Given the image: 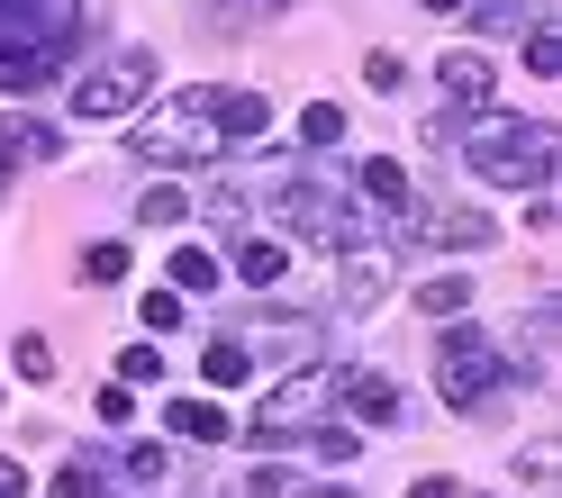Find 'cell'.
<instances>
[{"instance_id": "13", "label": "cell", "mask_w": 562, "mask_h": 498, "mask_svg": "<svg viewBox=\"0 0 562 498\" xmlns=\"http://www.w3.org/2000/svg\"><path fill=\"white\" fill-rule=\"evenodd\" d=\"M227 272L245 281V291H272V281L291 272V245H281V236H236L227 245Z\"/></svg>"}, {"instance_id": "4", "label": "cell", "mask_w": 562, "mask_h": 498, "mask_svg": "<svg viewBox=\"0 0 562 498\" xmlns=\"http://www.w3.org/2000/svg\"><path fill=\"white\" fill-rule=\"evenodd\" d=\"M272 218H281V227H300V236H318V245H336V254H345V245H372V236H381V227H372L336 182H308V172H291V163L272 172Z\"/></svg>"}, {"instance_id": "3", "label": "cell", "mask_w": 562, "mask_h": 498, "mask_svg": "<svg viewBox=\"0 0 562 498\" xmlns=\"http://www.w3.org/2000/svg\"><path fill=\"white\" fill-rule=\"evenodd\" d=\"M463 163L481 172L490 191H526V200H536V191L553 182V163H562V127H553V118L490 110V118H472V136H463Z\"/></svg>"}, {"instance_id": "23", "label": "cell", "mask_w": 562, "mask_h": 498, "mask_svg": "<svg viewBox=\"0 0 562 498\" xmlns=\"http://www.w3.org/2000/svg\"><path fill=\"white\" fill-rule=\"evenodd\" d=\"M172 291H218V254L182 245V254H172Z\"/></svg>"}, {"instance_id": "27", "label": "cell", "mask_w": 562, "mask_h": 498, "mask_svg": "<svg viewBox=\"0 0 562 498\" xmlns=\"http://www.w3.org/2000/svg\"><path fill=\"white\" fill-rule=\"evenodd\" d=\"M526 73H536V82L562 73V27H536V37H526Z\"/></svg>"}, {"instance_id": "33", "label": "cell", "mask_w": 562, "mask_h": 498, "mask_svg": "<svg viewBox=\"0 0 562 498\" xmlns=\"http://www.w3.org/2000/svg\"><path fill=\"white\" fill-rule=\"evenodd\" d=\"M136 317H146V327H155V336H164V327H182V291H155V299H146V308H136Z\"/></svg>"}, {"instance_id": "30", "label": "cell", "mask_w": 562, "mask_h": 498, "mask_svg": "<svg viewBox=\"0 0 562 498\" xmlns=\"http://www.w3.org/2000/svg\"><path fill=\"white\" fill-rule=\"evenodd\" d=\"M363 82H372V91H400V82H408V64H400L391 46H372V55H363Z\"/></svg>"}, {"instance_id": "34", "label": "cell", "mask_w": 562, "mask_h": 498, "mask_svg": "<svg viewBox=\"0 0 562 498\" xmlns=\"http://www.w3.org/2000/svg\"><path fill=\"white\" fill-rule=\"evenodd\" d=\"M0 498H27V462H10V453H0Z\"/></svg>"}, {"instance_id": "11", "label": "cell", "mask_w": 562, "mask_h": 498, "mask_svg": "<svg viewBox=\"0 0 562 498\" xmlns=\"http://www.w3.org/2000/svg\"><path fill=\"white\" fill-rule=\"evenodd\" d=\"M562 19V0H472V37H536Z\"/></svg>"}, {"instance_id": "18", "label": "cell", "mask_w": 562, "mask_h": 498, "mask_svg": "<svg viewBox=\"0 0 562 498\" xmlns=\"http://www.w3.org/2000/svg\"><path fill=\"white\" fill-rule=\"evenodd\" d=\"M200 381H209V389H245V381H255V344H245V336H218V344L200 353Z\"/></svg>"}, {"instance_id": "17", "label": "cell", "mask_w": 562, "mask_h": 498, "mask_svg": "<svg viewBox=\"0 0 562 498\" xmlns=\"http://www.w3.org/2000/svg\"><path fill=\"white\" fill-rule=\"evenodd\" d=\"M355 182H363V200H372V208H391V218H400V208H417V182H408V163H400V155H372Z\"/></svg>"}, {"instance_id": "5", "label": "cell", "mask_w": 562, "mask_h": 498, "mask_svg": "<svg viewBox=\"0 0 562 498\" xmlns=\"http://www.w3.org/2000/svg\"><path fill=\"white\" fill-rule=\"evenodd\" d=\"M436 389H445L463 417L499 408L508 389H517V372L499 363V336H490V327H445V344H436Z\"/></svg>"}, {"instance_id": "28", "label": "cell", "mask_w": 562, "mask_h": 498, "mask_svg": "<svg viewBox=\"0 0 562 498\" xmlns=\"http://www.w3.org/2000/svg\"><path fill=\"white\" fill-rule=\"evenodd\" d=\"M10 363H19V381H55V344H46V336H19Z\"/></svg>"}, {"instance_id": "35", "label": "cell", "mask_w": 562, "mask_h": 498, "mask_svg": "<svg viewBox=\"0 0 562 498\" xmlns=\"http://www.w3.org/2000/svg\"><path fill=\"white\" fill-rule=\"evenodd\" d=\"M408 498H463V489H453V480H445V472H436V480H417V489H408Z\"/></svg>"}, {"instance_id": "29", "label": "cell", "mask_w": 562, "mask_h": 498, "mask_svg": "<svg viewBox=\"0 0 562 498\" xmlns=\"http://www.w3.org/2000/svg\"><path fill=\"white\" fill-rule=\"evenodd\" d=\"M155 372H164V353H155V344H127V353H119V372H110V381H127V389H146Z\"/></svg>"}, {"instance_id": "12", "label": "cell", "mask_w": 562, "mask_h": 498, "mask_svg": "<svg viewBox=\"0 0 562 498\" xmlns=\"http://www.w3.org/2000/svg\"><path fill=\"white\" fill-rule=\"evenodd\" d=\"M400 227L417 245H490V218L481 208H400Z\"/></svg>"}, {"instance_id": "7", "label": "cell", "mask_w": 562, "mask_h": 498, "mask_svg": "<svg viewBox=\"0 0 562 498\" xmlns=\"http://www.w3.org/2000/svg\"><path fill=\"white\" fill-rule=\"evenodd\" d=\"M146 91H155V55H146V46H119L110 64H91V73L74 82V118L110 127V118H127V110H146Z\"/></svg>"}, {"instance_id": "24", "label": "cell", "mask_w": 562, "mask_h": 498, "mask_svg": "<svg viewBox=\"0 0 562 498\" xmlns=\"http://www.w3.org/2000/svg\"><path fill=\"white\" fill-rule=\"evenodd\" d=\"M82 281H127V245H119V236L82 245Z\"/></svg>"}, {"instance_id": "20", "label": "cell", "mask_w": 562, "mask_h": 498, "mask_svg": "<svg viewBox=\"0 0 562 498\" xmlns=\"http://www.w3.org/2000/svg\"><path fill=\"white\" fill-rule=\"evenodd\" d=\"M517 480H526V489H553V480H562V444H553V435H526V444H517Z\"/></svg>"}, {"instance_id": "10", "label": "cell", "mask_w": 562, "mask_h": 498, "mask_svg": "<svg viewBox=\"0 0 562 498\" xmlns=\"http://www.w3.org/2000/svg\"><path fill=\"white\" fill-rule=\"evenodd\" d=\"M336 408L355 426H400V389L391 372H336Z\"/></svg>"}, {"instance_id": "25", "label": "cell", "mask_w": 562, "mask_h": 498, "mask_svg": "<svg viewBox=\"0 0 562 498\" xmlns=\"http://www.w3.org/2000/svg\"><path fill=\"white\" fill-rule=\"evenodd\" d=\"M255 498H355V489H327V480H291V472H263Z\"/></svg>"}, {"instance_id": "31", "label": "cell", "mask_w": 562, "mask_h": 498, "mask_svg": "<svg viewBox=\"0 0 562 498\" xmlns=\"http://www.w3.org/2000/svg\"><path fill=\"white\" fill-rule=\"evenodd\" d=\"M308 444H318L327 462H355V444H363V435H355V426H336V417H327V426H318V435H308Z\"/></svg>"}, {"instance_id": "2", "label": "cell", "mask_w": 562, "mask_h": 498, "mask_svg": "<svg viewBox=\"0 0 562 498\" xmlns=\"http://www.w3.org/2000/svg\"><path fill=\"white\" fill-rule=\"evenodd\" d=\"M100 27V0H0V91H46Z\"/></svg>"}, {"instance_id": "14", "label": "cell", "mask_w": 562, "mask_h": 498, "mask_svg": "<svg viewBox=\"0 0 562 498\" xmlns=\"http://www.w3.org/2000/svg\"><path fill=\"white\" fill-rule=\"evenodd\" d=\"M436 82H445L453 100H472V110H481V100H490V91H499V64H490L481 46H453V55L436 64Z\"/></svg>"}, {"instance_id": "9", "label": "cell", "mask_w": 562, "mask_h": 498, "mask_svg": "<svg viewBox=\"0 0 562 498\" xmlns=\"http://www.w3.org/2000/svg\"><path fill=\"white\" fill-rule=\"evenodd\" d=\"M64 155V136L37 118V110H10L0 118V182H10V172H37V163H55Z\"/></svg>"}, {"instance_id": "22", "label": "cell", "mask_w": 562, "mask_h": 498, "mask_svg": "<svg viewBox=\"0 0 562 498\" xmlns=\"http://www.w3.org/2000/svg\"><path fill=\"white\" fill-rule=\"evenodd\" d=\"M300 146H345V110L336 100H308L300 110Z\"/></svg>"}, {"instance_id": "26", "label": "cell", "mask_w": 562, "mask_h": 498, "mask_svg": "<svg viewBox=\"0 0 562 498\" xmlns=\"http://www.w3.org/2000/svg\"><path fill=\"white\" fill-rule=\"evenodd\" d=\"M281 10H291V0H218L209 19H218V27H263V19H281Z\"/></svg>"}, {"instance_id": "8", "label": "cell", "mask_w": 562, "mask_h": 498, "mask_svg": "<svg viewBox=\"0 0 562 498\" xmlns=\"http://www.w3.org/2000/svg\"><path fill=\"white\" fill-rule=\"evenodd\" d=\"M391 272H400V245H391V236H372V245H345V263H336V299H345V317L381 308Z\"/></svg>"}, {"instance_id": "21", "label": "cell", "mask_w": 562, "mask_h": 498, "mask_svg": "<svg viewBox=\"0 0 562 498\" xmlns=\"http://www.w3.org/2000/svg\"><path fill=\"white\" fill-rule=\"evenodd\" d=\"M136 218H146V227H182V218H191V191H182V182H155L146 200H136Z\"/></svg>"}, {"instance_id": "36", "label": "cell", "mask_w": 562, "mask_h": 498, "mask_svg": "<svg viewBox=\"0 0 562 498\" xmlns=\"http://www.w3.org/2000/svg\"><path fill=\"white\" fill-rule=\"evenodd\" d=\"M427 10H472V0H427Z\"/></svg>"}, {"instance_id": "32", "label": "cell", "mask_w": 562, "mask_h": 498, "mask_svg": "<svg viewBox=\"0 0 562 498\" xmlns=\"http://www.w3.org/2000/svg\"><path fill=\"white\" fill-rule=\"evenodd\" d=\"M91 408H100V426H127V417H136V399H127V381H100V399H91Z\"/></svg>"}, {"instance_id": "1", "label": "cell", "mask_w": 562, "mask_h": 498, "mask_svg": "<svg viewBox=\"0 0 562 498\" xmlns=\"http://www.w3.org/2000/svg\"><path fill=\"white\" fill-rule=\"evenodd\" d=\"M272 127V100L263 91H218V82H191L172 91L164 110H146L127 127V155L136 163H218L227 146H255Z\"/></svg>"}, {"instance_id": "15", "label": "cell", "mask_w": 562, "mask_h": 498, "mask_svg": "<svg viewBox=\"0 0 562 498\" xmlns=\"http://www.w3.org/2000/svg\"><path fill=\"white\" fill-rule=\"evenodd\" d=\"M164 426H172L182 444H227V435H236V417H227L218 399H172V408H164Z\"/></svg>"}, {"instance_id": "16", "label": "cell", "mask_w": 562, "mask_h": 498, "mask_svg": "<svg viewBox=\"0 0 562 498\" xmlns=\"http://www.w3.org/2000/svg\"><path fill=\"white\" fill-rule=\"evenodd\" d=\"M46 498H119V462H110V453H74V462L55 472Z\"/></svg>"}, {"instance_id": "19", "label": "cell", "mask_w": 562, "mask_h": 498, "mask_svg": "<svg viewBox=\"0 0 562 498\" xmlns=\"http://www.w3.org/2000/svg\"><path fill=\"white\" fill-rule=\"evenodd\" d=\"M417 317H472V272H436V281H417Z\"/></svg>"}, {"instance_id": "6", "label": "cell", "mask_w": 562, "mask_h": 498, "mask_svg": "<svg viewBox=\"0 0 562 498\" xmlns=\"http://www.w3.org/2000/svg\"><path fill=\"white\" fill-rule=\"evenodd\" d=\"M336 417V363H300L272 381V399L255 408V444H300Z\"/></svg>"}]
</instances>
